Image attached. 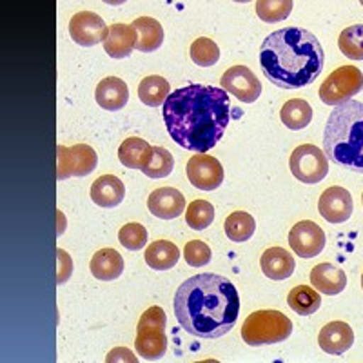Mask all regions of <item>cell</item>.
<instances>
[{"mask_svg":"<svg viewBox=\"0 0 363 363\" xmlns=\"http://www.w3.org/2000/svg\"><path fill=\"white\" fill-rule=\"evenodd\" d=\"M57 255H58V277H57V281L62 285V284H66L67 280H69L71 272H73V262H71L69 255H67L64 249H58Z\"/></svg>","mask_w":363,"mask_h":363,"instance_id":"cell-37","label":"cell"},{"mask_svg":"<svg viewBox=\"0 0 363 363\" xmlns=\"http://www.w3.org/2000/svg\"><path fill=\"white\" fill-rule=\"evenodd\" d=\"M363 89V73L356 66H342L323 80L320 100L327 106H340Z\"/></svg>","mask_w":363,"mask_h":363,"instance_id":"cell-7","label":"cell"},{"mask_svg":"<svg viewBox=\"0 0 363 363\" xmlns=\"http://www.w3.org/2000/svg\"><path fill=\"white\" fill-rule=\"evenodd\" d=\"M280 118L285 128L293 129V131H300V129H306L311 124L313 108H311V104L307 100H287L280 111Z\"/></svg>","mask_w":363,"mask_h":363,"instance_id":"cell-26","label":"cell"},{"mask_svg":"<svg viewBox=\"0 0 363 363\" xmlns=\"http://www.w3.org/2000/svg\"><path fill=\"white\" fill-rule=\"evenodd\" d=\"M235 2H240V4H245V2H251V0H235Z\"/></svg>","mask_w":363,"mask_h":363,"instance_id":"cell-39","label":"cell"},{"mask_svg":"<svg viewBox=\"0 0 363 363\" xmlns=\"http://www.w3.org/2000/svg\"><path fill=\"white\" fill-rule=\"evenodd\" d=\"M311 284L327 296H336L347 287V274L333 264H318L311 271Z\"/></svg>","mask_w":363,"mask_h":363,"instance_id":"cell-21","label":"cell"},{"mask_svg":"<svg viewBox=\"0 0 363 363\" xmlns=\"http://www.w3.org/2000/svg\"><path fill=\"white\" fill-rule=\"evenodd\" d=\"M144 260L155 271H167V269H173L178 264L180 251H178V247L173 242L158 240V242H153L145 249Z\"/></svg>","mask_w":363,"mask_h":363,"instance_id":"cell-25","label":"cell"},{"mask_svg":"<svg viewBox=\"0 0 363 363\" xmlns=\"http://www.w3.org/2000/svg\"><path fill=\"white\" fill-rule=\"evenodd\" d=\"M91 200L99 207H106V209H113V207L120 206L125 196V186L124 182L120 180L115 174H104V177L96 178L91 186Z\"/></svg>","mask_w":363,"mask_h":363,"instance_id":"cell-17","label":"cell"},{"mask_svg":"<svg viewBox=\"0 0 363 363\" xmlns=\"http://www.w3.org/2000/svg\"><path fill=\"white\" fill-rule=\"evenodd\" d=\"M318 211L329 223H343L351 218L354 203L345 187L333 186L325 189L318 200Z\"/></svg>","mask_w":363,"mask_h":363,"instance_id":"cell-14","label":"cell"},{"mask_svg":"<svg viewBox=\"0 0 363 363\" xmlns=\"http://www.w3.org/2000/svg\"><path fill=\"white\" fill-rule=\"evenodd\" d=\"M291 173L303 184H318L329 174V158L325 151L313 144H301L289 158Z\"/></svg>","mask_w":363,"mask_h":363,"instance_id":"cell-8","label":"cell"},{"mask_svg":"<svg viewBox=\"0 0 363 363\" xmlns=\"http://www.w3.org/2000/svg\"><path fill=\"white\" fill-rule=\"evenodd\" d=\"M362 289H363V274H362Z\"/></svg>","mask_w":363,"mask_h":363,"instance_id":"cell-40","label":"cell"},{"mask_svg":"<svg viewBox=\"0 0 363 363\" xmlns=\"http://www.w3.org/2000/svg\"><path fill=\"white\" fill-rule=\"evenodd\" d=\"M359 4H362V6H363V0H359Z\"/></svg>","mask_w":363,"mask_h":363,"instance_id":"cell-41","label":"cell"},{"mask_svg":"<svg viewBox=\"0 0 363 363\" xmlns=\"http://www.w3.org/2000/svg\"><path fill=\"white\" fill-rule=\"evenodd\" d=\"M222 87L229 93L235 95L240 102L251 104L258 100L262 95V84L256 79L249 67L245 66H233L222 74Z\"/></svg>","mask_w":363,"mask_h":363,"instance_id":"cell-11","label":"cell"},{"mask_svg":"<svg viewBox=\"0 0 363 363\" xmlns=\"http://www.w3.org/2000/svg\"><path fill=\"white\" fill-rule=\"evenodd\" d=\"M340 51L351 60H363V24L345 28L338 38Z\"/></svg>","mask_w":363,"mask_h":363,"instance_id":"cell-30","label":"cell"},{"mask_svg":"<svg viewBox=\"0 0 363 363\" xmlns=\"http://www.w3.org/2000/svg\"><path fill=\"white\" fill-rule=\"evenodd\" d=\"M165 313L162 307H149L138 320L136 327L135 347L136 352L145 362H157L164 358L167 351V340H165Z\"/></svg>","mask_w":363,"mask_h":363,"instance_id":"cell-6","label":"cell"},{"mask_svg":"<svg viewBox=\"0 0 363 363\" xmlns=\"http://www.w3.org/2000/svg\"><path fill=\"white\" fill-rule=\"evenodd\" d=\"M91 274L96 280L111 281L124 272V258L115 249H100L96 255L91 258Z\"/></svg>","mask_w":363,"mask_h":363,"instance_id":"cell-22","label":"cell"},{"mask_svg":"<svg viewBox=\"0 0 363 363\" xmlns=\"http://www.w3.org/2000/svg\"><path fill=\"white\" fill-rule=\"evenodd\" d=\"M57 153L58 180H67L71 177H87L96 169V164H99L96 151L87 144H77L73 147L58 145Z\"/></svg>","mask_w":363,"mask_h":363,"instance_id":"cell-9","label":"cell"},{"mask_svg":"<svg viewBox=\"0 0 363 363\" xmlns=\"http://www.w3.org/2000/svg\"><path fill=\"white\" fill-rule=\"evenodd\" d=\"M151 155H153V145H149V142L138 136L125 138L118 147L120 164L129 169H144Z\"/></svg>","mask_w":363,"mask_h":363,"instance_id":"cell-23","label":"cell"},{"mask_svg":"<svg viewBox=\"0 0 363 363\" xmlns=\"http://www.w3.org/2000/svg\"><path fill=\"white\" fill-rule=\"evenodd\" d=\"M136 38L138 35L133 24H113L104 40V50L111 58H125L136 50Z\"/></svg>","mask_w":363,"mask_h":363,"instance_id":"cell-19","label":"cell"},{"mask_svg":"<svg viewBox=\"0 0 363 363\" xmlns=\"http://www.w3.org/2000/svg\"><path fill=\"white\" fill-rule=\"evenodd\" d=\"M187 178L196 189L215 191L222 186L223 167L215 157L206 153H196L187 162Z\"/></svg>","mask_w":363,"mask_h":363,"instance_id":"cell-10","label":"cell"},{"mask_svg":"<svg viewBox=\"0 0 363 363\" xmlns=\"http://www.w3.org/2000/svg\"><path fill=\"white\" fill-rule=\"evenodd\" d=\"M118 242L129 251H140L147 244V231L140 223H125L118 231Z\"/></svg>","mask_w":363,"mask_h":363,"instance_id":"cell-35","label":"cell"},{"mask_svg":"<svg viewBox=\"0 0 363 363\" xmlns=\"http://www.w3.org/2000/svg\"><path fill=\"white\" fill-rule=\"evenodd\" d=\"M211 247L206 242H200V240H193V242H187L186 247H184V258H186L187 265L191 267H203L211 262Z\"/></svg>","mask_w":363,"mask_h":363,"instance_id":"cell-36","label":"cell"},{"mask_svg":"<svg viewBox=\"0 0 363 363\" xmlns=\"http://www.w3.org/2000/svg\"><path fill=\"white\" fill-rule=\"evenodd\" d=\"M215 220V207L207 200H194L186 209V222L194 231H203Z\"/></svg>","mask_w":363,"mask_h":363,"instance_id":"cell-33","label":"cell"},{"mask_svg":"<svg viewBox=\"0 0 363 363\" xmlns=\"http://www.w3.org/2000/svg\"><path fill=\"white\" fill-rule=\"evenodd\" d=\"M149 213L162 220H174L186 211V196L174 187H158L147 199Z\"/></svg>","mask_w":363,"mask_h":363,"instance_id":"cell-15","label":"cell"},{"mask_svg":"<svg viewBox=\"0 0 363 363\" xmlns=\"http://www.w3.org/2000/svg\"><path fill=\"white\" fill-rule=\"evenodd\" d=\"M165 128L180 147L193 153H207L223 136L231 106L223 87L191 84L169 93L164 109Z\"/></svg>","mask_w":363,"mask_h":363,"instance_id":"cell-1","label":"cell"},{"mask_svg":"<svg viewBox=\"0 0 363 363\" xmlns=\"http://www.w3.org/2000/svg\"><path fill=\"white\" fill-rule=\"evenodd\" d=\"M240 296L235 284L215 272L189 278L174 294V316L186 333L202 340L225 336L235 327Z\"/></svg>","mask_w":363,"mask_h":363,"instance_id":"cell-2","label":"cell"},{"mask_svg":"<svg viewBox=\"0 0 363 363\" xmlns=\"http://www.w3.org/2000/svg\"><path fill=\"white\" fill-rule=\"evenodd\" d=\"M95 99L96 104L106 111H118V109L125 108L129 100L128 84L120 80L118 77H106L96 86Z\"/></svg>","mask_w":363,"mask_h":363,"instance_id":"cell-18","label":"cell"},{"mask_svg":"<svg viewBox=\"0 0 363 363\" xmlns=\"http://www.w3.org/2000/svg\"><path fill=\"white\" fill-rule=\"evenodd\" d=\"M354 343V333L351 325L345 322H330L320 330L318 335V345L327 354L340 356L347 352Z\"/></svg>","mask_w":363,"mask_h":363,"instance_id":"cell-16","label":"cell"},{"mask_svg":"<svg viewBox=\"0 0 363 363\" xmlns=\"http://www.w3.org/2000/svg\"><path fill=\"white\" fill-rule=\"evenodd\" d=\"M260 267L262 272L271 280H287L293 277L296 264H294V256L284 247H269L262 255Z\"/></svg>","mask_w":363,"mask_h":363,"instance_id":"cell-20","label":"cell"},{"mask_svg":"<svg viewBox=\"0 0 363 363\" xmlns=\"http://www.w3.org/2000/svg\"><path fill=\"white\" fill-rule=\"evenodd\" d=\"M325 233L311 220L298 222L289 231V245L300 258H314L325 247Z\"/></svg>","mask_w":363,"mask_h":363,"instance_id":"cell-12","label":"cell"},{"mask_svg":"<svg viewBox=\"0 0 363 363\" xmlns=\"http://www.w3.org/2000/svg\"><path fill=\"white\" fill-rule=\"evenodd\" d=\"M174 169L173 155L164 147H153V155L149 158L142 173L149 178H165L169 177Z\"/></svg>","mask_w":363,"mask_h":363,"instance_id":"cell-34","label":"cell"},{"mask_svg":"<svg viewBox=\"0 0 363 363\" xmlns=\"http://www.w3.org/2000/svg\"><path fill=\"white\" fill-rule=\"evenodd\" d=\"M287 303L300 316H311L322 307V296L309 285H298V287L291 289Z\"/></svg>","mask_w":363,"mask_h":363,"instance_id":"cell-28","label":"cell"},{"mask_svg":"<svg viewBox=\"0 0 363 363\" xmlns=\"http://www.w3.org/2000/svg\"><path fill=\"white\" fill-rule=\"evenodd\" d=\"M223 229H225L227 238L233 240V242H247L255 235L256 222L249 213L236 211V213H231L227 216Z\"/></svg>","mask_w":363,"mask_h":363,"instance_id":"cell-29","label":"cell"},{"mask_svg":"<svg viewBox=\"0 0 363 363\" xmlns=\"http://www.w3.org/2000/svg\"><path fill=\"white\" fill-rule=\"evenodd\" d=\"M293 11V0H258L256 2V15L267 24L281 22Z\"/></svg>","mask_w":363,"mask_h":363,"instance_id":"cell-31","label":"cell"},{"mask_svg":"<svg viewBox=\"0 0 363 363\" xmlns=\"http://www.w3.org/2000/svg\"><path fill=\"white\" fill-rule=\"evenodd\" d=\"M169 93V82L164 77H158V74L145 77L140 82V86H138V99L142 100V104L149 106V108H160V106H164Z\"/></svg>","mask_w":363,"mask_h":363,"instance_id":"cell-27","label":"cell"},{"mask_svg":"<svg viewBox=\"0 0 363 363\" xmlns=\"http://www.w3.org/2000/svg\"><path fill=\"white\" fill-rule=\"evenodd\" d=\"M325 53L306 28H284L265 37L260 64L265 77L281 89H300L320 77Z\"/></svg>","mask_w":363,"mask_h":363,"instance_id":"cell-3","label":"cell"},{"mask_svg":"<svg viewBox=\"0 0 363 363\" xmlns=\"http://www.w3.org/2000/svg\"><path fill=\"white\" fill-rule=\"evenodd\" d=\"M191 60L200 67H211L215 66L220 60V48L216 45L215 40H211L207 37H200L191 44Z\"/></svg>","mask_w":363,"mask_h":363,"instance_id":"cell-32","label":"cell"},{"mask_svg":"<svg viewBox=\"0 0 363 363\" xmlns=\"http://www.w3.org/2000/svg\"><path fill=\"white\" fill-rule=\"evenodd\" d=\"M293 322L280 311H256L245 318L242 325V340L251 347L271 345L289 338Z\"/></svg>","mask_w":363,"mask_h":363,"instance_id":"cell-5","label":"cell"},{"mask_svg":"<svg viewBox=\"0 0 363 363\" xmlns=\"http://www.w3.org/2000/svg\"><path fill=\"white\" fill-rule=\"evenodd\" d=\"M323 151L335 164L363 174V102L335 106L323 131Z\"/></svg>","mask_w":363,"mask_h":363,"instance_id":"cell-4","label":"cell"},{"mask_svg":"<svg viewBox=\"0 0 363 363\" xmlns=\"http://www.w3.org/2000/svg\"><path fill=\"white\" fill-rule=\"evenodd\" d=\"M109 28L102 17L93 11H80L73 15L69 22V35L74 42L84 48L96 45L106 40Z\"/></svg>","mask_w":363,"mask_h":363,"instance_id":"cell-13","label":"cell"},{"mask_svg":"<svg viewBox=\"0 0 363 363\" xmlns=\"http://www.w3.org/2000/svg\"><path fill=\"white\" fill-rule=\"evenodd\" d=\"M133 28L136 29V50L142 53H151V51L160 50L164 44V28L157 18L140 17L133 22Z\"/></svg>","mask_w":363,"mask_h":363,"instance_id":"cell-24","label":"cell"},{"mask_svg":"<svg viewBox=\"0 0 363 363\" xmlns=\"http://www.w3.org/2000/svg\"><path fill=\"white\" fill-rule=\"evenodd\" d=\"M104 2L109 6H120V4H124V2H128V0H104Z\"/></svg>","mask_w":363,"mask_h":363,"instance_id":"cell-38","label":"cell"},{"mask_svg":"<svg viewBox=\"0 0 363 363\" xmlns=\"http://www.w3.org/2000/svg\"><path fill=\"white\" fill-rule=\"evenodd\" d=\"M362 203H363V194H362Z\"/></svg>","mask_w":363,"mask_h":363,"instance_id":"cell-42","label":"cell"}]
</instances>
